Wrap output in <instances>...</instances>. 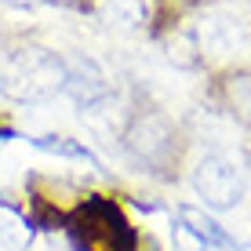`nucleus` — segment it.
Listing matches in <instances>:
<instances>
[{"label": "nucleus", "mask_w": 251, "mask_h": 251, "mask_svg": "<svg viewBox=\"0 0 251 251\" xmlns=\"http://www.w3.org/2000/svg\"><path fill=\"white\" fill-rule=\"evenodd\" d=\"M66 80H69V62L58 51L37 44L11 51L0 66V91L15 102H44L51 95L66 91Z\"/></svg>", "instance_id": "obj_1"}, {"label": "nucleus", "mask_w": 251, "mask_h": 251, "mask_svg": "<svg viewBox=\"0 0 251 251\" xmlns=\"http://www.w3.org/2000/svg\"><path fill=\"white\" fill-rule=\"evenodd\" d=\"M66 237L73 251H135V229L127 226L124 211L102 197L80 204L69 215Z\"/></svg>", "instance_id": "obj_2"}, {"label": "nucleus", "mask_w": 251, "mask_h": 251, "mask_svg": "<svg viewBox=\"0 0 251 251\" xmlns=\"http://www.w3.org/2000/svg\"><path fill=\"white\" fill-rule=\"evenodd\" d=\"M62 95H69L73 106L84 109V113H106V109L117 102V91H113V84H109V76L95 62L69 66V80H66Z\"/></svg>", "instance_id": "obj_3"}, {"label": "nucleus", "mask_w": 251, "mask_h": 251, "mask_svg": "<svg viewBox=\"0 0 251 251\" xmlns=\"http://www.w3.org/2000/svg\"><path fill=\"white\" fill-rule=\"evenodd\" d=\"M197 189L215 204H233L240 193V178L233 171V164L219 160V157H207L201 164V171H197Z\"/></svg>", "instance_id": "obj_4"}, {"label": "nucleus", "mask_w": 251, "mask_h": 251, "mask_svg": "<svg viewBox=\"0 0 251 251\" xmlns=\"http://www.w3.org/2000/svg\"><path fill=\"white\" fill-rule=\"evenodd\" d=\"M33 244V226L15 204L0 201V248L4 251H25Z\"/></svg>", "instance_id": "obj_5"}, {"label": "nucleus", "mask_w": 251, "mask_h": 251, "mask_svg": "<svg viewBox=\"0 0 251 251\" xmlns=\"http://www.w3.org/2000/svg\"><path fill=\"white\" fill-rule=\"evenodd\" d=\"M99 15L109 25L138 29V25L150 19V0H99Z\"/></svg>", "instance_id": "obj_6"}, {"label": "nucleus", "mask_w": 251, "mask_h": 251, "mask_svg": "<svg viewBox=\"0 0 251 251\" xmlns=\"http://www.w3.org/2000/svg\"><path fill=\"white\" fill-rule=\"evenodd\" d=\"M33 146H40V150H48V153H58V157H69V160H95L91 157V150L88 146H80V142H73V138H66V135H37V138H29Z\"/></svg>", "instance_id": "obj_7"}, {"label": "nucleus", "mask_w": 251, "mask_h": 251, "mask_svg": "<svg viewBox=\"0 0 251 251\" xmlns=\"http://www.w3.org/2000/svg\"><path fill=\"white\" fill-rule=\"evenodd\" d=\"M182 233H193L197 240H204V244H222V233L215 229L211 219H201L197 211H182Z\"/></svg>", "instance_id": "obj_8"}]
</instances>
